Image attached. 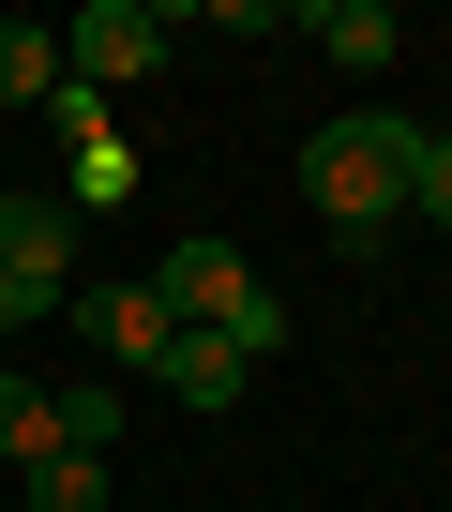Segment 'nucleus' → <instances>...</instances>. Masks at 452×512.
I'll return each instance as SVG.
<instances>
[{
    "instance_id": "nucleus-1",
    "label": "nucleus",
    "mask_w": 452,
    "mask_h": 512,
    "mask_svg": "<svg viewBox=\"0 0 452 512\" xmlns=\"http://www.w3.org/2000/svg\"><path fill=\"white\" fill-rule=\"evenodd\" d=\"M407 166H422V121H392V106H347V121H317V136H302V196H317V226H332L347 256H377V241H392Z\"/></svg>"
},
{
    "instance_id": "nucleus-2",
    "label": "nucleus",
    "mask_w": 452,
    "mask_h": 512,
    "mask_svg": "<svg viewBox=\"0 0 452 512\" xmlns=\"http://www.w3.org/2000/svg\"><path fill=\"white\" fill-rule=\"evenodd\" d=\"M151 302H166V332H211V347H242V362L287 347V302H272L226 241H166V256H151Z\"/></svg>"
},
{
    "instance_id": "nucleus-3",
    "label": "nucleus",
    "mask_w": 452,
    "mask_h": 512,
    "mask_svg": "<svg viewBox=\"0 0 452 512\" xmlns=\"http://www.w3.org/2000/svg\"><path fill=\"white\" fill-rule=\"evenodd\" d=\"M166 31H181L166 0H91V16H61V91H91V106L106 91H151L166 76Z\"/></svg>"
},
{
    "instance_id": "nucleus-4",
    "label": "nucleus",
    "mask_w": 452,
    "mask_h": 512,
    "mask_svg": "<svg viewBox=\"0 0 452 512\" xmlns=\"http://www.w3.org/2000/svg\"><path fill=\"white\" fill-rule=\"evenodd\" d=\"M46 121L76 136V211H106V196H136V151H121V121H106L91 91H46Z\"/></svg>"
},
{
    "instance_id": "nucleus-5",
    "label": "nucleus",
    "mask_w": 452,
    "mask_h": 512,
    "mask_svg": "<svg viewBox=\"0 0 452 512\" xmlns=\"http://www.w3.org/2000/svg\"><path fill=\"white\" fill-rule=\"evenodd\" d=\"M0 256H31V272L76 287V196H16V181H0Z\"/></svg>"
},
{
    "instance_id": "nucleus-6",
    "label": "nucleus",
    "mask_w": 452,
    "mask_h": 512,
    "mask_svg": "<svg viewBox=\"0 0 452 512\" xmlns=\"http://www.w3.org/2000/svg\"><path fill=\"white\" fill-rule=\"evenodd\" d=\"M302 46H317V61H347V76H377L407 31H392V0H317V16H302Z\"/></svg>"
},
{
    "instance_id": "nucleus-7",
    "label": "nucleus",
    "mask_w": 452,
    "mask_h": 512,
    "mask_svg": "<svg viewBox=\"0 0 452 512\" xmlns=\"http://www.w3.org/2000/svg\"><path fill=\"white\" fill-rule=\"evenodd\" d=\"M151 377H166L181 407H242V392H257V362H242V347H211V332H166V362H151Z\"/></svg>"
},
{
    "instance_id": "nucleus-8",
    "label": "nucleus",
    "mask_w": 452,
    "mask_h": 512,
    "mask_svg": "<svg viewBox=\"0 0 452 512\" xmlns=\"http://www.w3.org/2000/svg\"><path fill=\"white\" fill-rule=\"evenodd\" d=\"M76 317H91V347H106V362H166V302H151V287H91Z\"/></svg>"
},
{
    "instance_id": "nucleus-9",
    "label": "nucleus",
    "mask_w": 452,
    "mask_h": 512,
    "mask_svg": "<svg viewBox=\"0 0 452 512\" xmlns=\"http://www.w3.org/2000/svg\"><path fill=\"white\" fill-rule=\"evenodd\" d=\"M46 91H61V31L0 16V106H46Z\"/></svg>"
},
{
    "instance_id": "nucleus-10",
    "label": "nucleus",
    "mask_w": 452,
    "mask_h": 512,
    "mask_svg": "<svg viewBox=\"0 0 452 512\" xmlns=\"http://www.w3.org/2000/svg\"><path fill=\"white\" fill-rule=\"evenodd\" d=\"M31 512H106V452H46L31 467Z\"/></svg>"
},
{
    "instance_id": "nucleus-11",
    "label": "nucleus",
    "mask_w": 452,
    "mask_h": 512,
    "mask_svg": "<svg viewBox=\"0 0 452 512\" xmlns=\"http://www.w3.org/2000/svg\"><path fill=\"white\" fill-rule=\"evenodd\" d=\"M31 317H61V272H31V256H0V332H31Z\"/></svg>"
},
{
    "instance_id": "nucleus-12",
    "label": "nucleus",
    "mask_w": 452,
    "mask_h": 512,
    "mask_svg": "<svg viewBox=\"0 0 452 512\" xmlns=\"http://www.w3.org/2000/svg\"><path fill=\"white\" fill-rule=\"evenodd\" d=\"M121 437V392H61V452H106Z\"/></svg>"
},
{
    "instance_id": "nucleus-13",
    "label": "nucleus",
    "mask_w": 452,
    "mask_h": 512,
    "mask_svg": "<svg viewBox=\"0 0 452 512\" xmlns=\"http://www.w3.org/2000/svg\"><path fill=\"white\" fill-rule=\"evenodd\" d=\"M407 211H437V226H452V136H422V166H407Z\"/></svg>"
}]
</instances>
